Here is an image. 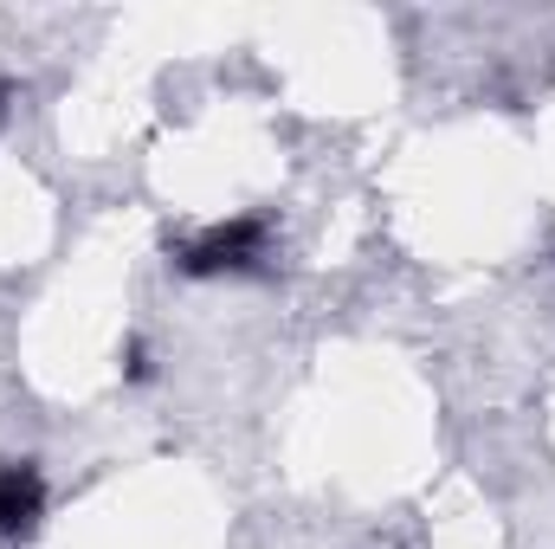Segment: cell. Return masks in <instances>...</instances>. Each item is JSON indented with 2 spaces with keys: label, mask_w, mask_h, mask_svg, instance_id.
<instances>
[{
  "label": "cell",
  "mask_w": 555,
  "mask_h": 549,
  "mask_svg": "<svg viewBox=\"0 0 555 549\" xmlns=\"http://www.w3.org/2000/svg\"><path fill=\"white\" fill-rule=\"evenodd\" d=\"M266 246V227L259 220H233V227H214L207 240H194L188 253H181V266L194 278L207 272H240V266H253V253Z\"/></svg>",
  "instance_id": "1"
},
{
  "label": "cell",
  "mask_w": 555,
  "mask_h": 549,
  "mask_svg": "<svg viewBox=\"0 0 555 549\" xmlns=\"http://www.w3.org/2000/svg\"><path fill=\"white\" fill-rule=\"evenodd\" d=\"M39 511H46V485L33 465H7L0 472V537L7 544H26L39 531Z\"/></svg>",
  "instance_id": "2"
}]
</instances>
